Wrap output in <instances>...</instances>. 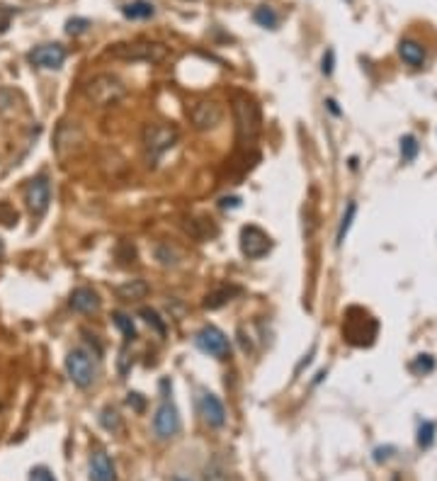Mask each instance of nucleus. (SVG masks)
I'll list each match as a JSON object with an SVG mask.
<instances>
[{
	"label": "nucleus",
	"instance_id": "a878e982",
	"mask_svg": "<svg viewBox=\"0 0 437 481\" xmlns=\"http://www.w3.org/2000/svg\"><path fill=\"white\" fill-rule=\"evenodd\" d=\"M355 212H357V205H355V202H350L348 212H345L343 222H340V229H338V246L345 241V236H348V229H350V224H353V219H355Z\"/></svg>",
	"mask_w": 437,
	"mask_h": 481
},
{
	"label": "nucleus",
	"instance_id": "f704fd0d",
	"mask_svg": "<svg viewBox=\"0 0 437 481\" xmlns=\"http://www.w3.org/2000/svg\"><path fill=\"white\" fill-rule=\"evenodd\" d=\"M127 404L132 406L134 411H144V399H141V394H129L127 396Z\"/></svg>",
	"mask_w": 437,
	"mask_h": 481
},
{
	"label": "nucleus",
	"instance_id": "20e7f679",
	"mask_svg": "<svg viewBox=\"0 0 437 481\" xmlns=\"http://www.w3.org/2000/svg\"><path fill=\"white\" fill-rule=\"evenodd\" d=\"M343 336L350 345H370L377 336V321L365 309L353 307L345 314Z\"/></svg>",
	"mask_w": 437,
	"mask_h": 481
},
{
	"label": "nucleus",
	"instance_id": "9d476101",
	"mask_svg": "<svg viewBox=\"0 0 437 481\" xmlns=\"http://www.w3.org/2000/svg\"><path fill=\"white\" fill-rule=\"evenodd\" d=\"M25 202H27V209H30L32 217L39 219L47 214L49 202H51V185H49L47 175H37V178H32L30 183H27Z\"/></svg>",
	"mask_w": 437,
	"mask_h": 481
},
{
	"label": "nucleus",
	"instance_id": "72a5a7b5",
	"mask_svg": "<svg viewBox=\"0 0 437 481\" xmlns=\"http://www.w3.org/2000/svg\"><path fill=\"white\" fill-rule=\"evenodd\" d=\"M333 59H336V54H333V49H328V54L323 56V73H326V76H331L333 73Z\"/></svg>",
	"mask_w": 437,
	"mask_h": 481
},
{
	"label": "nucleus",
	"instance_id": "f03ea898",
	"mask_svg": "<svg viewBox=\"0 0 437 481\" xmlns=\"http://www.w3.org/2000/svg\"><path fill=\"white\" fill-rule=\"evenodd\" d=\"M107 56L119 61H141V64H161L168 59V47L161 42H146V39H136V42H119L110 47Z\"/></svg>",
	"mask_w": 437,
	"mask_h": 481
},
{
	"label": "nucleus",
	"instance_id": "0eeeda50",
	"mask_svg": "<svg viewBox=\"0 0 437 481\" xmlns=\"http://www.w3.org/2000/svg\"><path fill=\"white\" fill-rule=\"evenodd\" d=\"M195 343H197V348H200L202 353L212 355V358H217V360H226L231 355L229 338H226V333L221 331V328H217V326L200 328V331H197V336H195Z\"/></svg>",
	"mask_w": 437,
	"mask_h": 481
},
{
	"label": "nucleus",
	"instance_id": "aec40b11",
	"mask_svg": "<svg viewBox=\"0 0 437 481\" xmlns=\"http://www.w3.org/2000/svg\"><path fill=\"white\" fill-rule=\"evenodd\" d=\"M153 13H156V8L149 0H134V3H127L122 8V15L129 20H149L153 18Z\"/></svg>",
	"mask_w": 437,
	"mask_h": 481
},
{
	"label": "nucleus",
	"instance_id": "dca6fc26",
	"mask_svg": "<svg viewBox=\"0 0 437 481\" xmlns=\"http://www.w3.org/2000/svg\"><path fill=\"white\" fill-rule=\"evenodd\" d=\"M399 54L411 69H423L425 66V49L416 39H404V42L399 44Z\"/></svg>",
	"mask_w": 437,
	"mask_h": 481
},
{
	"label": "nucleus",
	"instance_id": "c9c22d12",
	"mask_svg": "<svg viewBox=\"0 0 437 481\" xmlns=\"http://www.w3.org/2000/svg\"><path fill=\"white\" fill-rule=\"evenodd\" d=\"M221 207H241V200H238V197H224V200H221Z\"/></svg>",
	"mask_w": 437,
	"mask_h": 481
},
{
	"label": "nucleus",
	"instance_id": "c756f323",
	"mask_svg": "<svg viewBox=\"0 0 437 481\" xmlns=\"http://www.w3.org/2000/svg\"><path fill=\"white\" fill-rule=\"evenodd\" d=\"M0 224H5V226L17 224V212L8 205V202H0Z\"/></svg>",
	"mask_w": 437,
	"mask_h": 481
},
{
	"label": "nucleus",
	"instance_id": "4be33fe9",
	"mask_svg": "<svg viewBox=\"0 0 437 481\" xmlns=\"http://www.w3.org/2000/svg\"><path fill=\"white\" fill-rule=\"evenodd\" d=\"M112 321H115V326L124 333V338H127V341H134V338H136V328H134V321L129 319L127 314H122V311H115V314H112Z\"/></svg>",
	"mask_w": 437,
	"mask_h": 481
},
{
	"label": "nucleus",
	"instance_id": "e433bc0d",
	"mask_svg": "<svg viewBox=\"0 0 437 481\" xmlns=\"http://www.w3.org/2000/svg\"><path fill=\"white\" fill-rule=\"evenodd\" d=\"M3 253H5V246H3V241H0V258H3Z\"/></svg>",
	"mask_w": 437,
	"mask_h": 481
},
{
	"label": "nucleus",
	"instance_id": "39448f33",
	"mask_svg": "<svg viewBox=\"0 0 437 481\" xmlns=\"http://www.w3.org/2000/svg\"><path fill=\"white\" fill-rule=\"evenodd\" d=\"M66 372L78 389H88L93 387L95 377H98V362L93 360V355H90L88 350L76 348L71 350L66 358Z\"/></svg>",
	"mask_w": 437,
	"mask_h": 481
},
{
	"label": "nucleus",
	"instance_id": "bb28decb",
	"mask_svg": "<svg viewBox=\"0 0 437 481\" xmlns=\"http://www.w3.org/2000/svg\"><path fill=\"white\" fill-rule=\"evenodd\" d=\"M418 141L416 137H404L401 139V156H404V161H413V158L418 156Z\"/></svg>",
	"mask_w": 437,
	"mask_h": 481
},
{
	"label": "nucleus",
	"instance_id": "7ed1b4c3",
	"mask_svg": "<svg viewBox=\"0 0 437 481\" xmlns=\"http://www.w3.org/2000/svg\"><path fill=\"white\" fill-rule=\"evenodd\" d=\"M85 95L95 107H112L127 95V86L112 73H100L85 83Z\"/></svg>",
	"mask_w": 437,
	"mask_h": 481
},
{
	"label": "nucleus",
	"instance_id": "393cba45",
	"mask_svg": "<svg viewBox=\"0 0 437 481\" xmlns=\"http://www.w3.org/2000/svg\"><path fill=\"white\" fill-rule=\"evenodd\" d=\"M433 440H435V423L423 421L421 428H418V447L428 450V447L433 445Z\"/></svg>",
	"mask_w": 437,
	"mask_h": 481
},
{
	"label": "nucleus",
	"instance_id": "2f4dec72",
	"mask_svg": "<svg viewBox=\"0 0 437 481\" xmlns=\"http://www.w3.org/2000/svg\"><path fill=\"white\" fill-rule=\"evenodd\" d=\"M30 481H56L47 467H34L30 472Z\"/></svg>",
	"mask_w": 437,
	"mask_h": 481
},
{
	"label": "nucleus",
	"instance_id": "6e6552de",
	"mask_svg": "<svg viewBox=\"0 0 437 481\" xmlns=\"http://www.w3.org/2000/svg\"><path fill=\"white\" fill-rule=\"evenodd\" d=\"M187 115H190V122L197 132H209V129L219 127L224 120V107L214 100H197L195 105H190Z\"/></svg>",
	"mask_w": 437,
	"mask_h": 481
},
{
	"label": "nucleus",
	"instance_id": "412c9836",
	"mask_svg": "<svg viewBox=\"0 0 437 481\" xmlns=\"http://www.w3.org/2000/svg\"><path fill=\"white\" fill-rule=\"evenodd\" d=\"M253 20L260 27H265V30H277V25H280V18H277V13L272 8H258L253 13Z\"/></svg>",
	"mask_w": 437,
	"mask_h": 481
},
{
	"label": "nucleus",
	"instance_id": "5701e85b",
	"mask_svg": "<svg viewBox=\"0 0 437 481\" xmlns=\"http://www.w3.org/2000/svg\"><path fill=\"white\" fill-rule=\"evenodd\" d=\"M204 481H229V472H226L224 462L212 460L204 469Z\"/></svg>",
	"mask_w": 437,
	"mask_h": 481
},
{
	"label": "nucleus",
	"instance_id": "ddd939ff",
	"mask_svg": "<svg viewBox=\"0 0 437 481\" xmlns=\"http://www.w3.org/2000/svg\"><path fill=\"white\" fill-rule=\"evenodd\" d=\"M200 416L204 418L209 428H221L226 423V409L224 404L219 401L217 394H209L204 392L200 396Z\"/></svg>",
	"mask_w": 437,
	"mask_h": 481
},
{
	"label": "nucleus",
	"instance_id": "f3484780",
	"mask_svg": "<svg viewBox=\"0 0 437 481\" xmlns=\"http://www.w3.org/2000/svg\"><path fill=\"white\" fill-rule=\"evenodd\" d=\"M187 234H192L197 241H209L219 234L217 224H212V219H190V224H185Z\"/></svg>",
	"mask_w": 437,
	"mask_h": 481
},
{
	"label": "nucleus",
	"instance_id": "b1692460",
	"mask_svg": "<svg viewBox=\"0 0 437 481\" xmlns=\"http://www.w3.org/2000/svg\"><path fill=\"white\" fill-rule=\"evenodd\" d=\"M100 423L105 430H110V433H119L122 430V418H119V413L115 409H105L100 416Z\"/></svg>",
	"mask_w": 437,
	"mask_h": 481
},
{
	"label": "nucleus",
	"instance_id": "7c9ffc66",
	"mask_svg": "<svg viewBox=\"0 0 437 481\" xmlns=\"http://www.w3.org/2000/svg\"><path fill=\"white\" fill-rule=\"evenodd\" d=\"M141 316H144V319H146V324H151L153 328H156L158 333H161V336H163V333H166V324H163V321L158 319V314H156V311H153V309H141Z\"/></svg>",
	"mask_w": 437,
	"mask_h": 481
},
{
	"label": "nucleus",
	"instance_id": "473e14b6",
	"mask_svg": "<svg viewBox=\"0 0 437 481\" xmlns=\"http://www.w3.org/2000/svg\"><path fill=\"white\" fill-rule=\"evenodd\" d=\"M13 8H8V5H0V32L8 30L10 20H13Z\"/></svg>",
	"mask_w": 437,
	"mask_h": 481
},
{
	"label": "nucleus",
	"instance_id": "6ab92c4d",
	"mask_svg": "<svg viewBox=\"0 0 437 481\" xmlns=\"http://www.w3.org/2000/svg\"><path fill=\"white\" fill-rule=\"evenodd\" d=\"M238 292H241L238 287H217V290L204 297V309H221L224 304H229Z\"/></svg>",
	"mask_w": 437,
	"mask_h": 481
},
{
	"label": "nucleus",
	"instance_id": "1a4fd4ad",
	"mask_svg": "<svg viewBox=\"0 0 437 481\" xmlns=\"http://www.w3.org/2000/svg\"><path fill=\"white\" fill-rule=\"evenodd\" d=\"M272 251V239L260 226L248 224L241 229V253L248 260H260Z\"/></svg>",
	"mask_w": 437,
	"mask_h": 481
},
{
	"label": "nucleus",
	"instance_id": "4468645a",
	"mask_svg": "<svg viewBox=\"0 0 437 481\" xmlns=\"http://www.w3.org/2000/svg\"><path fill=\"white\" fill-rule=\"evenodd\" d=\"M68 304H71V309L78 311V314H93V311L100 309V297L98 292L90 290V287H78V290H73Z\"/></svg>",
	"mask_w": 437,
	"mask_h": 481
},
{
	"label": "nucleus",
	"instance_id": "f257e3e1",
	"mask_svg": "<svg viewBox=\"0 0 437 481\" xmlns=\"http://www.w3.org/2000/svg\"><path fill=\"white\" fill-rule=\"evenodd\" d=\"M231 110L236 120V139L241 146H253L263 129V117H260V105L255 103L248 93H234L231 98Z\"/></svg>",
	"mask_w": 437,
	"mask_h": 481
},
{
	"label": "nucleus",
	"instance_id": "2eb2a0df",
	"mask_svg": "<svg viewBox=\"0 0 437 481\" xmlns=\"http://www.w3.org/2000/svg\"><path fill=\"white\" fill-rule=\"evenodd\" d=\"M117 474H115V464L107 457V452H93V457H90V481H115Z\"/></svg>",
	"mask_w": 437,
	"mask_h": 481
},
{
	"label": "nucleus",
	"instance_id": "c85d7f7f",
	"mask_svg": "<svg viewBox=\"0 0 437 481\" xmlns=\"http://www.w3.org/2000/svg\"><path fill=\"white\" fill-rule=\"evenodd\" d=\"M433 367H435V362H433V358H430V355H418V360L411 365V370L418 372V375H428Z\"/></svg>",
	"mask_w": 437,
	"mask_h": 481
},
{
	"label": "nucleus",
	"instance_id": "9b49d317",
	"mask_svg": "<svg viewBox=\"0 0 437 481\" xmlns=\"http://www.w3.org/2000/svg\"><path fill=\"white\" fill-rule=\"evenodd\" d=\"M153 430L161 440H170L180 433V413L170 399H163L153 416Z\"/></svg>",
	"mask_w": 437,
	"mask_h": 481
},
{
	"label": "nucleus",
	"instance_id": "4c0bfd02",
	"mask_svg": "<svg viewBox=\"0 0 437 481\" xmlns=\"http://www.w3.org/2000/svg\"><path fill=\"white\" fill-rule=\"evenodd\" d=\"M187 3H195V0H187Z\"/></svg>",
	"mask_w": 437,
	"mask_h": 481
},
{
	"label": "nucleus",
	"instance_id": "f8f14e48",
	"mask_svg": "<svg viewBox=\"0 0 437 481\" xmlns=\"http://www.w3.org/2000/svg\"><path fill=\"white\" fill-rule=\"evenodd\" d=\"M27 59L39 69H61L66 61V49L61 44H42V47H34Z\"/></svg>",
	"mask_w": 437,
	"mask_h": 481
},
{
	"label": "nucleus",
	"instance_id": "423d86ee",
	"mask_svg": "<svg viewBox=\"0 0 437 481\" xmlns=\"http://www.w3.org/2000/svg\"><path fill=\"white\" fill-rule=\"evenodd\" d=\"M178 137L180 134L173 124H146V129H144L146 154L151 156V161H156L161 154H166L170 146H175Z\"/></svg>",
	"mask_w": 437,
	"mask_h": 481
},
{
	"label": "nucleus",
	"instance_id": "cd10ccee",
	"mask_svg": "<svg viewBox=\"0 0 437 481\" xmlns=\"http://www.w3.org/2000/svg\"><path fill=\"white\" fill-rule=\"evenodd\" d=\"M88 27H90V20H85V18H73L66 22L68 35H83V32H88Z\"/></svg>",
	"mask_w": 437,
	"mask_h": 481
},
{
	"label": "nucleus",
	"instance_id": "a211bd4d",
	"mask_svg": "<svg viewBox=\"0 0 437 481\" xmlns=\"http://www.w3.org/2000/svg\"><path fill=\"white\" fill-rule=\"evenodd\" d=\"M117 297L124 299V302H136V299H144L149 294V285L144 280H129L124 285L117 287Z\"/></svg>",
	"mask_w": 437,
	"mask_h": 481
}]
</instances>
